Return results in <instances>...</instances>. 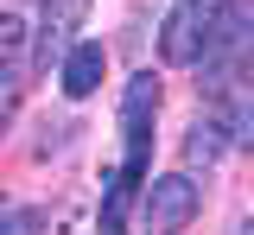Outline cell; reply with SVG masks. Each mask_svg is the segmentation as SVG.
Returning a JSON list of instances; mask_svg holds the SVG:
<instances>
[{
	"label": "cell",
	"mask_w": 254,
	"mask_h": 235,
	"mask_svg": "<svg viewBox=\"0 0 254 235\" xmlns=\"http://www.w3.org/2000/svg\"><path fill=\"white\" fill-rule=\"evenodd\" d=\"M153 121H159V76L153 70H140L133 83H127L121 96V134H127V153H121V178L127 191H140L146 184V166H153Z\"/></svg>",
	"instance_id": "cell-1"
},
{
	"label": "cell",
	"mask_w": 254,
	"mask_h": 235,
	"mask_svg": "<svg viewBox=\"0 0 254 235\" xmlns=\"http://www.w3.org/2000/svg\"><path fill=\"white\" fill-rule=\"evenodd\" d=\"M216 6H222V0H178V6L165 13V32H159V51H165V64H197V58H203Z\"/></svg>",
	"instance_id": "cell-2"
},
{
	"label": "cell",
	"mask_w": 254,
	"mask_h": 235,
	"mask_svg": "<svg viewBox=\"0 0 254 235\" xmlns=\"http://www.w3.org/2000/svg\"><path fill=\"white\" fill-rule=\"evenodd\" d=\"M197 203H203V191H197L190 172L153 178V191H146V229H153V235H178L190 216H197Z\"/></svg>",
	"instance_id": "cell-3"
},
{
	"label": "cell",
	"mask_w": 254,
	"mask_h": 235,
	"mask_svg": "<svg viewBox=\"0 0 254 235\" xmlns=\"http://www.w3.org/2000/svg\"><path fill=\"white\" fill-rule=\"evenodd\" d=\"M89 0H45V32H38V70H51V58H64L76 45V26H83Z\"/></svg>",
	"instance_id": "cell-4"
},
{
	"label": "cell",
	"mask_w": 254,
	"mask_h": 235,
	"mask_svg": "<svg viewBox=\"0 0 254 235\" xmlns=\"http://www.w3.org/2000/svg\"><path fill=\"white\" fill-rule=\"evenodd\" d=\"M102 76H108V51H102V38H76V45L64 51V96H70V102L95 96Z\"/></svg>",
	"instance_id": "cell-5"
},
{
	"label": "cell",
	"mask_w": 254,
	"mask_h": 235,
	"mask_svg": "<svg viewBox=\"0 0 254 235\" xmlns=\"http://www.w3.org/2000/svg\"><path fill=\"white\" fill-rule=\"evenodd\" d=\"M222 146H229V127H222V121H197L190 140H185V159H190V166H216Z\"/></svg>",
	"instance_id": "cell-6"
},
{
	"label": "cell",
	"mask_w": 254,
	"mask_h": 235,
	"mask_svg": "<svg viewBox=\"0 0 254 235\" xmlns=\"http://www.w3.org/2000/svg\"><path fill=\"white\" fill-rule=\"evenodd\" d=\"M216 96H242V102H254V45H242V58L222 70V83H210Z\"/></svg>",
	"instance_id": "cell-7"
},
{
	"label": "cell",
	"mask_w": 254,
	"mask_h": 235,
	"mask_svg": "<svg viewBox=\"0 0 254 235\" xmlns=\"http://www.w3.org/2000/svg\"><path fill=\"white\" fill-rule=\"evenodd\" d=\"M0 235H45V210H6Z\"/></svg>",
	"instance_id": "cell-8"
},
{
	"label": "cell",
	"mask_w": 254,
	"mask_h": 235,
	"mask_svg": "<svg viewBox=\"0 0 254 235\" xmlns=\"http://www.w3.org/2000/svg\"><path fill=\"white\" fill-rule=\"evenodd\" d=\"M13 108H19V70H13V64H0V127L13 121Z\"/></svg>",
	"instance_id": "cell-9"
},
{
	"label": "cell",
	"mask_w": 254,
	"mask_h": 235,
	"mask_svg": "<svg viewBox=\"0 0 254 235\" xmlns=\"http://www.w3.org/2000/svg\"><path fill=\"white\" fill-rule=\"evenodd\" d=\"M229 140L254 153V102H242V108H235V121H229Z\"/></svg>",
	"instance_id": "cell-10"
}]
</instances>
